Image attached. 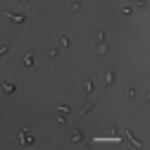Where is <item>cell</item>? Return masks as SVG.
I'll use <instances>...</instances> for the list:
<instances>
[{
  "mask_svg": "<svg viewBox=\"0 0 150 150\" xmlns=\"http://www.w3.org/2000/svg\"><path fill=\"white\" fill-rule=\"evenodd\" d=\"M81 86H83V96H93V93H96V83H93L88 76L81 79Z\"/></svg>",
  "mask_w": 150,
  "mask_h": 150,
  "instance_id": "6da1fadb",
  "label": "cell"
},
{
  "mask_svg": "<svg viewBox=\"0 0 150 150\" xmlns=\"http://www.w3.org/2000/svg\"><path fill=\"white\" fill-rule=\"evenodd\" d=\"M124 134H126V138H129L131 143H134V145H138V148H143V143H141V141H138V138L134 136V131H124Z\"/></svg>",
  "mask_w": 150,
  "mask_h": 150,
  "instance_id": "52a82bcc",
  "label": "cell"
},
{
  "mask_svg": "<svg viewBox=\"0 0 150 150\" xmlns=\"http://www.w3.org/2000/svg\"><path fill=\"white\" fill-rule=\"evenodd\" d=\"M93 107H96V103H93V100H88V103H86V105L79 110V117H88V112H91Z\"/></svg>",
  "mask_w": 150,
  "mask_h": 150,
  "instance_id": "5b68a950",
  "label": "cell"
},
{
  "mask_svg": "<svg viewBox=\"0 0 150 150\" xmlns=\"http://www.w3.org/2000/svg\"><path fill=\"white\" fill-rule=\"evenodd\" d=\"M48 57H57V48H50L48 50Z\"/></svg>",
  "mask_w": 150,
  "mask_h": 150,
  "instance_id": "2e32d148",
  "label": "cell"
},
{
  "mask_svg": "<svg viewBox=\"0 0 150 150\" xmlns=\"http://www.w3.org/2000/svg\"><path fill=\"white\" fill-rule=\"evenodd\" d=\"M98 52H100V55H107V52H110V48H107V43H105V41L100 43V48H98Z\"/></svg>",
  "mask_w": 150,
  "mask_h": 150,
  "instance_id": "7c38bea8",
  "label": "cell"
},
{
  "mask_svg": "<svg viewBox=\"0 0 150 150\" xmlns=\"http://www.w3.org/2000/svg\"><path fill=\"white\" fill-rule=\"evenodd\" d=\"M126 93H129V98H131V100L136 98V83H134V81H129V86H126Z\"/></svg>",
  "mask_w": 150,
  "mask_h": 150,
  "instance_id": "9c48e42d",
  "label": "cell"
},
{
  "mask_svg": "<svg viewBox=\"0 0 150 150\" xmlns=\"http://www.w3.org/2000/svg\"><path fill=\"white\" fill-rule=\"evenodd\" d=\"M0 88H3L5 93H10V96H12V93H17V86L10 83V81H3V83H0Z\"/></svg>",
  "mask_w": 150,
  "mask_h": 150,
  "instance_id": "8992f818",
  "label": "cell"
},
{
  "mask_svg": "<svg viewBox=\"0 0 150 150\" xmlns=\"http://www.w3.org/2000/svg\"><path fill=\"white\" fill-rule=\"evenodd\" d=\"M57 110L62 112V115H69V112H71V107H69V105H57Z\"/></svg>",
  "mask_w": 150,
  "mask_h": 150,
  "instance_id": "4fadbf2b",
  "label": "cell"
},
{
  "mask_svg": "<svg viewBox=\"0 0 150 150\" xmlns=\"http://www.w3.org/2000/svg\"><path fill=\"white\" fill-rule=\"evenodd\" d=\"M33 57H36V52H33V50H29V52L24 55V64H26V67H31V64H33Z\"/></svg>",
  "mask_w": 150,
  "mask_h": 150,
  "instance_id": "ba28073f",
  "label": "cell"
},
{
  "mask_svg": "<svg viewBox=\"0 0 150 150\" xmlns=\"http://www.w3.org/2000/svg\"><path fill=\"white\" fill-rule=\"evenodd\" d=\"M115 71H112V69H105L103 71V81H105V86H112V83H115Z\"/></svg>",
  "mask_w": 150,
  "mask_h": 150,
  "instance_id": "277c9868",
  "label": "cell"
},
{
  "mask_svg": "<svg viewBox=\"0 0 150 150\" xmlns=\"http://www.w3.org/2000/svg\"><path fill=\"white\" fill-rule=\"evenodd\" d=\"M57 124H67V115H57Z\"/></svg>",
  "mask_w": 150,
  "mask_h": 150,
  "instance_id": "e0dca14e",
  "label": "cell"
},
{
  "mask_svg": "<svg viewBox=\"0 0 150 150\" xmlns=\"http://www.w3.org/2000/svg\"><path fill=\"white\" fill-rule=\"evenodd\" d=\"M81 138H83V131H79V129H76V131H74V134L69 136V141H71V143H79Z\"/></svg>",
  "mask_w": 150,
  "mask_h": 150,
  "instance_id": "30bf717a",
  "label": "cell"
},
{
  "mask_svg": "<svg viewBox=\"0 0 150 150\" xmlns=\"http://www.w3.org/2000/svg\"><path fill=\"white\" fill-rule=\"evenodd\" d=\"M19 3H29V0H19Z\"/></svg>",
  "mask_w": 150,
  "mask_h": 150,
  "instance_id": "d6986e66",
  "label": "cell"
},
{
  "mask_svg": "<svg viewBox=\"0 0 150 150\" xmlns=\"http://www.w3.org/2000/svg\"><path fill=\"white\" fill-rule=\"evenodd\" d=\"M96 41H105V29H96Z\"/></svg>",
  "mask_w": 150,
  "mask_h": 150,
  "instance_id": "8fae6325",
  "label": "cell"
},
{
  "mask_svg": "<svg viewBox=\"0 0 150 150\" xmlns=\"http://www.w3.org/2000/svg\"><path fill=\"white\" fill-rule=\"evenodd\" d=\"M60 43H62V48H69V45H71V41H69V36H62V41H60Z\"/></svg>",
  "mask_w": 150,
  "mask_h": 150,
  "instance_id": "5bb4252c",
  "label": "cell"
},
{
  "mask_svg": "<svg viewBox=\"0 0 150 150\" xmlns=\"http://www.w3.org/2000/svg\"><path fill=\"white\" fill-rule=\"evenodd\" d=\"M0 115H3V112H0Z\"/></svg>",
  "mask_w": 150,
  "mask_h": 150,
  "instance_id": "ffe728a7",
  "label": "cell"
},
{
  "mask_svg": "<svg viewBox=\"0 0 150 150\" xmlns=\"http://www.w3.org/2000/svg\"><path fill=\"white\" fill-rule=\"evenodd\" d=\"M7 50H10V45H0V55H5Z\"/></svg>",
  "mask_w": 150,
  "mask_h": 150,
  "instance_id": "ac0fdd59",
  "label": "cell"
},
{
  "mask_svg": "<svg viewBox=\"0 0 150 150\" xmlns=\"http://www.w3.org/2000/svg\"><path fill=\"white\" fill-rule=\"evenodd\" d=\"M5 17L10 22H14V24H22V22H26V14H14V12H10V10H5Z\"/></svg>",
  "mask_w": 150,
  "mask_h": 150,
  "instance_id": "7a4b0ae2",
  "label": "cell"
},
{
  "mask_svg": "<svg viewBox=\"0 0 150 150\" xmlns=\"http://www.w3.org/2000/svg\"><path fill=\"white\" fill-rule=\"evenodd\" d=\"M17 134H19V138L29 145V143H33V134H31V129H22V131H17Z\"/></svg>",
  "mask_w": 150,
  "mask_h": 150,
  "instance_id": "3957f363",
  "label": "cell"
},
{
  "mask_svg": "<svg viewBox=\"0 0 150 150\" xmlns=\"http://www.w3.org/2000/svg\"><path fill=\"white\" fill-rule=\"evenodd\" d=\"M122 14H124V17H131V14H134V10H131V7H122Z\"/></svg>",
  "mask_w": 150,
  "mask_h": 150,
  "instance_id": "9a60e30c",
  "label": "cell"
}]
</instances>
